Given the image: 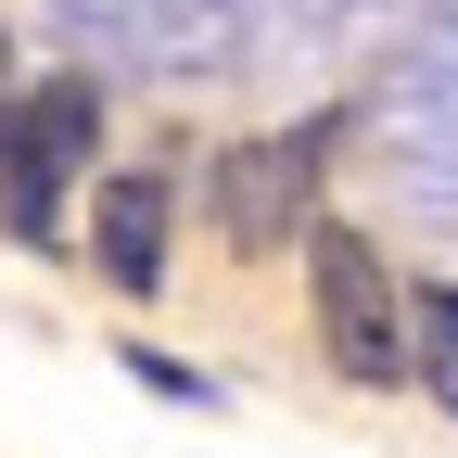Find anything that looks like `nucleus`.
Wrapping results in <instances>:
<instances>
[{"label":"nucleus","mask_w":458,"mask_h":458,"mask_svg":"<svg viewBox=\"0 0 458 458\" xmlns=\"http://www.w3.org/2000/svg\"><path fill=\"white\" fill-rule=\"evenodd\" d=\"M306 293H318V344L344 382H369V394L408 382V306H394V267L369 229H344V216L306 229Z\"/></svg>","instance_id":"obj_1"},{"label":"nucleus","mask_w":458,"mask_h":458,"mask_svg":"<svg viewBox=\"0 0 458 458\" xmlns=\"http://www.w3.org/2000/svg\"><path fill=\"white\" fill-rule=\"evenodd\" d=\"M331 140H344V114H306V128H280V140L216 153V229H229V255H280V242H306V229H318Z\"/></svg>","instance_id":"obj_2"},{"label":"nucleus","mask_w":458,"mask_h":458,"mask_svg":"<svg viewBox=\"0 0 458 458\" xmlns=\"http://www.w3.org/2000/svg\"><path fill=\"white\" fill-rule=\"evenodd\" d=\"M89 140H102V89L89 77H38L13 114H0V216L26 229V242H51L64 179L89 165Z\"/></svg>","instance_id":"obj_3"},{"label":"nucleus","mask_w":458,"mask_h":458,"mask_svg":"<svg viewBox=\"0 0 458 458\" xmlns=\"http://www.w3.org/2000/svg\"><path fill=\"white\" fill-rule=\"evenodd\" d=\"M165 229H179V179H165V165H128V179H102V204H89V267L114 293H165Z\"/></svg>","instance_id":"obj_4"},{"label":"nucleus","mask_w":458,"mask_h":458,"mask_svg":"<svg viewBox=\"0 0 458 458\" xmlns=\"http://www.w3.org/2000/svg\"><path fill=\"white\" fill-rule=\"evenodd\" d=\"M408 382H433V408H458V280L408 306Z\"/></svg>","instance_id":"obj_5"}]
</instances>
